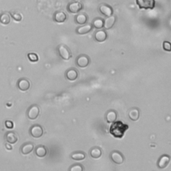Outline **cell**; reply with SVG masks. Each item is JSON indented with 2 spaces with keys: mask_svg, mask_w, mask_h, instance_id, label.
Returning a JSON list of instances; mask_svg holds the SVG:
<instances>
[{
  "mask_svg": "<svg viewBox=\"0 0 171 171\" xmlns=\"http://www.w3.org/2000/svg\"><path fill=\"white\" fill-rule=\"evenodd\" d=\"M128 129V126L122 123L121 121H115L110 126V133L115 138H121L125 132Z\"/></svg>",
  "mask_w": 171,
  "mask_h": 171,
  "instance_id": "obj_1",
  "label": "cell"
},
{
  "mask_svg": "<svg viewBox=\"0 0 171 171\" xmlns=\"http://www.w3.org/2000/svg\"><path fill=\"white\" fill-rule=\"evenodd\" d=\"M58 51L60 56L64 60H68L72 58V52L64 44H60L58 47Z\"/></svg>",
  "mask_w": 171,
  "mask_h": 171,
  "instance_id": "obj_2",
  "label": "cell"
},
{
  "mask_svg": "<svg viewBox=\"0 0 171 171\" xmlns=\"http://www.w3.org/2000/svg\"><path fill=\"white\" fill-rule=\"evenodd\" d=\"M40 110L39 106L37 104H33L28 108L27 111L28 118L30 120H35L40 115Z\"/></svg>",
  "mask_w": 171,
  "mask_h": 171,
  "instance_id": "obj_3",
  "label": "cell"
},
{
  "mask_svg": "<svg viewBox=\"0 0 171 171\" xmlns=\"http://www.w3.org/2000/svg\"><path fill=\"white\" fill-rule=\"evenodd\" d=\"M110 159L113 163L116 164H121L124 163V156L118 150H114L110 154Z\"/></svg>",
  "mask_w": 171,
  "mask_h": 171,
  "instance_id": "obj_4",
  "label": "cell"
},
{
  "mask_svg": "<svg viewBox=\"0 0 171 171\" xmlns=\"http://www.w3.org/2000/svg\"><path fill=\"white\" fill-rule=\"evenodd\" d=\"M90 62V58L85 54H81L80 56H78L76 60V65L78 67L82 68L87 67L89 65Z\"/></svg>",
  "mask_w": 171,
  "mask_h": 171,
  "instance_id": "obj_5",
  "label": "cell"
},
{
  "mask_svg": "<svg viewBox=\"0 0 171 171\" xmlns=\"http://www.w3.org/2000/svg\"><path fill=\"white\" fill-rule=\"evenodd\" d=\"M30 133L32 137L35 138H39L43 136V129L42 126L39 124H35L30 128Z\"/></svg>",
  "mask_w": 171,
  "mask_h": 171,
  "instance_id": "obj_6",
  "label": "cell"
},
{
  "mask_svg": "<svg viewBox=\"0 0 171 171\" xmlns=\"http://www.w3.org/2000/svg\"><path fill=\"white\" fill-rule=\"evenodd\" d=\"M136 3L140 9H153L155 6L154 0H136Z\"/></svg>",
  "mask_w": 171,
  "mask_h": 171,
  "instance_id": "obj_7",
  "label": "cell"
},
{
  "mask_svg": "<svg viewBox=\"0 0 171 171\" xmlns=\"http://www.w3.org/2000/svg\"><path fill=\"white\" fill-rule=\"evenodd\" d=\"M17 86L19 90H20L21 91H23V92H26L30 89L31 84L29 80L26 79V78H23L18 80Z\"/></svg>",
  "mask_w": 171,
  "mask_h": 171,
  "instance_id": "obj_8",
  "label": "cell"
},
{
  "mask_svg": "<svg viewBox=\"0 0 171 171\" xmlns=\"http://www.w3.org/2000/svg\"><path fill=\"white\" fill-rule=\"evenodd\" d=\"M170 160V157L169 155L168 154L162 155L158 160V163H157L158 167L160 169L166 168L169 164Z\"/></svg>",
  "mask_w": 171,
  "mask_h": 171,
  "instance_id": "obj_9",
  "label": "cell"
},
{
  "mask_svg": "<svg viewBox=\"0 0 171 171\" xmlns=\"http://www.w3.org/2000/svg\"><path fill=\"white\" fill-rule=\"evenodd\" d=\"M82 4L78 2H74L70 3L68 6V11L72 13H76L79 12L82 9Z\"/></svg>",
  "mask_w": 171,
  "mask_h": 171,
  "instance_id": "obj_10",
  "label": "cell"
},
{
  "mask_svg": "<svg viewBox=\"0 0 171 171\" xmlns=\"http://www.w3.org/2000/svg\"><path fill=\"white\" fill-rule=\"evenodd\" d=\"M65 76L68 80L74 81L78 77V72L75 68H70L66 71Z\"/></svg>",
  "mask_w": 171,
  "mask_h": 171,
  "instance_id": "obj_11",
  "label": "cell"
},
{
  "mask_svg": "<svg viewBox=\"0 0 171 171\" xmlns=\"http://www.w3.org/2000/svg\"><path fill=\"white\" fill-rule=\"evenodd\" d=\"M34 148V145L32 143H24L20 148V151L22 154L28 155L31 153Z\"/></svg>",
  "mask_w": 171,
  "mask_h": 171,
  "instance_id": "obj_12",
  "label": "cell"
},
{
  "mask_svg": "<svg viewBox=\"0 0 171 171\" xmlns=\"http://www.w3.org/2000/svg\"><path fill=\"white\" fill-rule=\"evenodd\" d=\"M100 12L105 16L109 17L113 13V9L108 5L101 4L100 6Z\"/></svg>",
  "mask_w": 171,
  "mask_h": 171,
  "instance_id": "obj_13",
  "label": "cell"
},
{
  "mask_svg": "<svg viewBox=\"0 0 171 171\" xmlns=\"http://www.w3.org/2000/svg\"><path fill=\"white\" fill-rule=\"evenodd\" d=\"M118 114L114 110H108L106 114V120L108 123H113L117 119Z\"/></svg>",
  "mask_w": 171,
  "mask_h": 171,
  "instance_id": "obj_14",
  "label": "cell"
},
{
  "mask_svg": "<svg viewBox=\"0 0 171 171\" xmlns=\"http://www.w3.org/2000/svg\"><path fill=\"white\" fill-rule=\"evenodd\" d=\"M128 117L131 120L137 121L140 118V110L136 107L130 108L128 111Z\"/></svg>",
  "mask_w": 171,
  "mask_h": 171,
  "instance_id": "obj_15",
  "label": "cell"
},
{
  "mask_svg": "<svg viewBox=\"0 0 171 171\" xmlns=\"http://www.w3.org/2000/svg\"><path fill=\"white\" fill-rule=\"evenodd\" d=\"M108 37L107 33L104 30H100L97 31L94 34V39L98 42H104Z\"/></svg>",
  "mask_w": 171,
  "mask_h": 171,
  "instance_id": "obj_16",
  "label": "cell"
},
{
  "mask_svg": "<svg viewBox=\"0 0 171 171\" xmlns=\"http://www.w3.org/2000/svg\"><path fill=\"white\" fill-rule=\"evenodd\" d=\"M92 27H93L92 24L87 23L86 24V25L78 28L76 29V32L78 34H80V35H82V34H86L90 32L92 30Z\"/></svg>",
  "mask_w": 171,
  "mask_h": 171,
  "instance_id": "obj_17",
  "label": "cell"
},
{
  "mask_svg": "<svg viewBox=\"0 0 171 171\" xmlns=\"http://www.w3.org/2000/svg\"><path fill=\"white\" fill-rule=\"evenodd\" d=\"M67 19V15L65 12L62 11H59L55 13L53 16V19L58 23H63Z\"/></svg>",
  "mask_w": 171,
  "mask_h": 171,
  "instance_id": "obj_18",
  "label": "cell"
},
{
  "mask_svg": "<svg viewBox=\"0 0 171 171\" xmlns=\"http://www.w3.org/2000/svg\"><path fill=\"white\" fill-rule=\"evenodd\" d=\"M35 154L38 156V157L43 158L47 155L48 149L45 146L39 145L35 149Z\"/></svg>",
  "mask_w": 171,
  "mask_h": 171,
  "instance_id": "obj_19",
  "label": "cell"
},
{
  "mask_svg": "<svg viewBox=\"0 0 171 171\" xmlns=\"http://www.w3.org/2000/svg\"><path fill=\"white\" fill-rule=\"evenodd\" d=\"M116 22V17L113 16H110L105 19L104 21V28L106 30H109V29L112 28Z\"/></svg>",
  "mask_w": 171,
  "mask_h": 171,
  "instance_id": "obj_20",
  "label": "cell"
},
{
  "mask_svg": "<svg viewBox=\"0 0 171 171\" xmlns=\"http://www.w3.org/2000/svg\"><path fill=\"white\" fill-rule=\"evenodd\" d=\"M6 139L8 143L13 144L18 142V137L15 133H13V132H9V133H6Z\"/></svg>",
  "mask_w": 171,
  "mask_h": 171,
  "instance_id": "obj_21",
  "label": "cell"
},
{
  "mask_svg": "<svg viewBox=\"0 0 171 171\" xmlns=\"http://www.w3.org/2000/svg\"><path fill=\"white\" fill-rule=\"evenodd\" d=\"M11 22V17L9 13L3 12L0 14V23L3 25H8Z\"/></svg>",
  "mask_w": 171,
  "mask_h": 171,
  "instance_id": "obj_22",
  "label": "cell"
},
{
  "mask_svg": "<svg viewBox=\"0 0 171 171\" xmlns=\"http://www.w3.org/2000/svg\"><path fill=\"white\" fill-rule=\"evenodd\" d=\"M102 154V149L99 147H94L92 148L90 151V155L91 156V157L94 158H98Z\"/></svg>",
  "mask_w": 171,
  "mask_h": 171,
  "instance_id": "obj_23",
  "label": "cell"
},
{
  "mask_svg": "<svg viewBox=\"0 0 171 171\" xmlns=\"http://www.w3.org/2000/svg\"><path fill=\"white\" fill-rule=\"evenodd\" d=\"M71 158L75 160H83L86 158V154L82 151H76L71 154Z\"/></svg>",
  "mask_w": 171,
  "mask_h": 171,
  "instance_id": "obj_24",
  "label": "cell"
},
{
  "mask_svg": "<svg viewBox=\"0 0 171 171\" xmlns=\"http://www.w3.org/2000/svg\"><path fill=\"white\" fill-rule=\"evenodd\" d=\"M87 20H88L87 16L84 13L78 14V15L76 16V18H75L76 22L78 24H80V25H83V24L86 23Z\"/></svg>",
  "mask_w": 171,
  "mask_h": 171,
  "instance_id": "obj_25",
  "label": "cell"
},
{
  "mask_svg": "<svg viewBox=\"0 0 171 171\" xmlns=\"http://www.w3.org/2000/svg\"><path fill=\"white\" fill-rule=\"evenodd\" d=\"M93 26L96 29H100L104 26V20L101 18H96L93 21Z\"/></svg>",
  "mask_w": 171,
  "mask_h": 171,
  "instance_id": "obj_26",
  "label": "cell"
},
{
  "mask_svg": "<svg viewBox=\"0 0 171 171\" xmlns=\"http://www.w3.org/2000/svg\"><path fill=\"white\" fill-rule=\"evenodd\" d=\"M70 171H84V167L81 164H74L69 168Z\"/></svg>",
  "mask_w": 171,
  "mask_h": 171,
  "instance_id": "obj_27",
  "label": "cell"
},
{
  "mask_svg": "<svg viewBox=\"0 0 171 171\" xmlns=\"http://www.w3.org/2000/svg\"><path fill=\"white\" fill-rule=\"evenodd\" d=\"M10 13L14 20H16L17 22L22 21V15L20 13H19L18 12H11Z\"/></svg>",
  "mask_w": 171,
  "mask_h": 171,
  "instance_id": "obj_28",
  "label": "cell"
},
{
  "mask_svg": "<svg viewBox=\"0 0 171 171\" xmlns=\"http://www.w3.org/2000/svg\"><path fill=\"white\" fill-rule=\"evenodd\" d=\"M28 58L29 60L32 62H36L39 60L38 56L35 53H29L28 54Z\"/></svg>",
  "mask_w": 171,
  "mask_h": 171,
  "instance_id": "obj_29",
  "label": "cell"
},
{
  "mask_svg": "<svg viewBox=\"0 0 171 171\" xmlns=\"http://www.w3.org/2000/svg\"><path fill=\"white\" fill-rule=\"evenodd\" d=\"M163 48L164 50L168 52H170L171 50V46H170V43L168 41H164L163 42Z\"/></svg>",
  "mask_w": 171,
  "mask_h": 171,
  "instance_id": "obj_30",
  "label": "cell"
},
{
  "mask_svg": "<svg viewBox=\"0 0 171 171\" xmlns=\"http://www.w3.org/2000/svg\"><path fill=\"white\" fill-rule=\"evenodd\" d=\"M5 126L8 129H12L14 126V124L13 123V122L10 121V120H6L5 122Z\"/></svg>",
  "mask_w": 171,
  "mask_h": 171,
  "instance_id": "obj_31",
  "label": "cell"
},
{
  "mask_svg": "<svg viewBox=\"0 0 171 171\" xmlns=\"http://www.w3.org/2000/svg\"><path fill=\"white\" fill-rule=\"evenodd\" d=\"M6 148L9 150H12V146H11V144H9V143H8L6 144Z\"/></svg>",
  "mask_w": 171,
  "mask_h": 171,
  "instance_id": "obj_32",
  "label": "cell"
}]
</instances>
